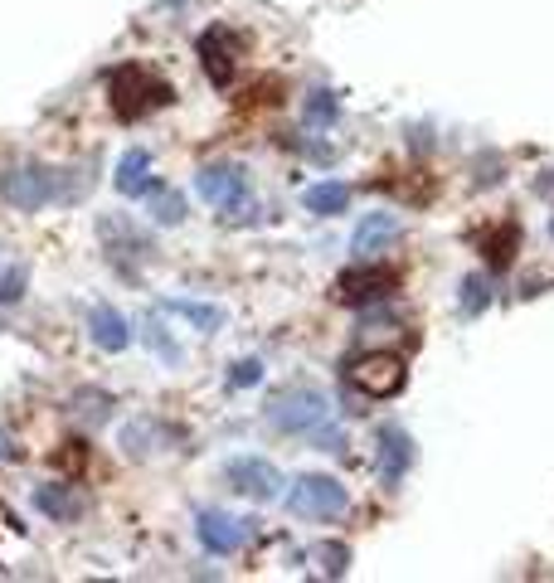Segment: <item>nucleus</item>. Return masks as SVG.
<instances>
[{"label":"nucleus","instance_id":"obj_11","mask_svg":"<svg viewBox=\"0 0 554 583\" xmlns=\"http://www.w3.org/2000/svg\"><path fill=\"white\" fill-rule=\"evenodd\" d=\"M254 520H244V516H229V510H200V520H195V535H200V545H205V555H214V559H234L238 549L254 539Z\"/></svg>","mask_w":554,"mask_h":583},{"label":"nucleus","instance_id":"obj_18","mask_svg":"<svg viewBox=\"0 0 554 583\" xmlns=\"http://www.w3.org/2000/svg\"><path fill=\"white\" fill-rule=\"evenodd\" d=\"M171 429H165L161 419H137V423H127V429H122V447H127L132 457H151L156 447L161 443H171Z\"/></svg>","mask_w":554,"mask_h":583},{"label":"nucleus","instance_id":"obj_29","mask_svg":"<svg viewBox=\"0 0 554 583\" xmlns=\"http://www.w3.org/2000/svg\"><path fill=\"white\" fill-rule=\"evenodd\" d=\"M0 457H10V452H5V437H0Z\"/></svg>","mask_w":554,"mask_h":583},{"label":"nucleus","instance_id":"obj_25","mask_svg":"<svg viewBox=\"0 0 554 583\" xmlns=\"http://www.w3.org/2000/svg\"><path fill=\"white\" fill-rule=\"evenodd\" d=\"M317 559H321V574L341 579V574H346V559H350V549H346V545H321V549H317Z\"/></svg>","mask_w":554,"mask_h":583},{"label":"nucleus","instance_id":"obj_14","mask_svg":"<svg viewBox=\"0 0 554 583\" xmlns=\"http://www.w3.org/2000/svg\"><path fill=\"white\" fill-rule=\"evenodd\" d=\"M88 336L98 340V350H108V356H122V350L132 346L127 317H122L118 307H108V301H98V307L88 311Z\"/></svg>","mask_w":554,"mask_h":583},{"label":"nucleus","instance_id":"obj_2","mask_svg":"<svg viewBox=\"0 0 554 583\" xmlns=\"http://www.w3.org/2000/svg\"><path fill=\"white\" fill-rule=\"evenodd\" d=\"M108 102L122 122H141V117H151L156 108L175 102V88L146 64H122L108 73Z\"/></svg>","mask_w":554,"mask_h":583},{"label":"nucleus","instance_id":"obj_7","mask_svg":"<svg viewBox=\"0 0 554 583\" xmlns=\"http://www.w3.org/2000/svg\"><path fill=\"white\" fill-rule=\"evenodd\" d=\"M98 238L102 248H108V263L122 268V273H137L132 263H151L156 258V244L137 228V219L132 214H98Z\"/></svg>","mask_w":554,"mask_h":583},{"label":"nucleus","instance_id":"obj_3","mask_svg":"<svg viewBox=\"0 0 554 583\" xmlns=\"http://www.w3.org/2000/svg\"><path fill=\"white\" fill-rule=\"evenodd\" d=\"M327 413H331L327 389H317V384H287V389H278L273 399H268L263 419L273 433L297 437V433H317L321 423H327Z\"/></svg>","mask_w":554,"mask_h":583},{"label":"nucleus","instance_id":"obj_10","mask_svg":"<svg viewBox=\"0 0 554 583\" xmlns=\"http://www.w3.org/2000/svg\"><path fill=\"white\" fill-rule=\"evenodd\" d=\"M224 482H229V492H238V496H248V501H258V506H268V501H278L282 496V472L268 457H254V452H244V457H234V462H224Z\"/></svg>","mask_w":554,"mask_h":583},{"label":"nucleus","instance_id":"obj_21","mask_svg":"<svg viewBox=\"0 0 554 583\" xmlns=\"http://www.w3.org/2000/svg\"><path fill=\"white\" fill-rule=\"evenodd\" d=\"M137 336H141V346H151L165 364H181V360H185V350L175 346L171 336H165V326H161V317H156V311H151V317H141V331H137Z\"/></svg>","mask_w":554,"mask_h":583},{"label":"nucleus","instance_id":"obj_15","mask_svg":"<svg viewBox=\"0 0 554 583\" xmlns=\"http://www.w3.org/2000/svg\"><path fill=\"white\" fill-rule=\"evenodd\" d=\"M112 185H118L127 200H146V195L161 185V181L151 175V151H146V146H137V151L122 156V161H118V175H112Z\"/></svg>","mask_w":554,"mask_h":583},{"label":"nucleus","instance_id":"obj_19","mask_svg":"<svg viewBox=\"0 0 554 583\" xmlns=\"http://www.w3.org/2000/svg\"><path fill=\"white\" fill-rule=\"evenodd\" d=\"M161 311H165V317H185L195 331H200V336H214V331L229 321L224 311H219V307H205V301H161Z\"/></svg>","mask_w":554,"mask_h":583},{"label":"nucleus","instance_id":"obj_20","mask_svg":"<svg viewBox=\"0 0 554 583\" xmlns=\"http://www.w3.org/2000/svg\"><path fill=\"white\" fill-rule=\"evenodd\" d=\"M336 117H341V98L331 88H311L307 98H301V122H307V127L327 132Z\"/></svg>","mask_w":554,"mask_h":583},{"label":"nucleus","instance_id":"obj_22","mask_svg":"<svg viewBox=\"0 0 554 583\" xmlns=\"http://www.w3.org/2000/svg\"><path fill=\"white\" fill-rule=\"evenodd\" d=\"M146 204H151L156 224H181V219H185V195L165 190V185H156V190L146 195Z\"/></svg>","mask_w":554,"mask_h":583},{"label":"nucleus","instance_id":"obj_8","mask_svg":"<svg viewBox=\"0 0 554 583\" xmlns=\"http://www.w3.org/2000/svg\"><path fill=\"white\" fill-rule=\"evenodd\" d=\"M195 190H200L205 204H214V210L244 219L248 214V171L238 161H214V165H200V175H195Z\"/></svg>","mask_w":554,"mask_h":583},{"label":"nucleus","instance_id":"obj_26","mask_svg":"<svg viewBox=\"0 0 554 583\" xmlns=\"http://www.w3.org/2000/svg\"><path fill=\"white\" fill-rule=\"evenodd\" d=\"M258 380H263V360H238L234 374H229V384H234V389H248V384H258Z\"/></svg>","mask_w":554,"mask_h":583},{"label":"nucleus","instance_id":"obj_16","mask_svg":"<svg viewBox=\"0 0 554 583\" xmlns=\"http://www.w3.org/2000/svg\"><path fill=\"white\" fill-rule=\"evenodd\" d=\"M350 200H355V190H350L346 181H321V185H311V190L301 195L307 214H317V219H336V214H346V210H350Z\"/></svg>","mask_w":554,"mask_h":583},{"label":"nucleus","instance_id":"obj_5","mask_svg":"<svg viewBox=\"0 0 554 583\" xmlns=\"http://www.w3.org/2000/svg\"><path fill=\"white\" fill-rule=\"evenodd\" d=\"M287 510L301 520H341L350 510V492L327 472H307L292 482L287 492Z\"/></svg>","mask_w":554,"mask_h":583},{"label":"nucleus","instance_id":"obj_24","mask_svg":"<svg viewBox=\"0 0 554 583\" xmlns=\"http://www.w3.org/2000/svg\"><path fill=\"white\" fill-rule=\"evenodd\" d=\"M487 301H491L487 277H467V283H463V311H467V317H477V311H482Z\"/></svg>","mask_w":554,"mask_h":583},{"label":"nucleus","instance_id":"obj_1","mask_svg":"<svg viewBox=\"0 0 554 583\" xmlns=\"http://www.w3.org/2000/svg\"><path fill=\"white\" fill-rule=\"evenodd\" d=\"M64 175L69 171L45 165V161H15L0 175V195H5V204L20 214H39V210H49V204L83 200V185H64Z\"/></svg>","mask_w":554,"mask_h":583},{"label":"nucleus","instance_id":"obj_17","mask_svg":"<svg viewBox=\"0 0 554 583\" xmlns=\"http://www.w3.org/2000/svg\"><path fill=\"white\" fill-rule=\"evenodd\" d=\"M35 506H39V516L59 520V525H69V520H78L83 510H88V501H83L73 486H39V492H35Z\"/></svg>","mask_w":554,"mask_h":583},{"label":"nucleus","instance_id":"obj_4","mask_svg":"<svg viewBox=\"0 0 554 583\" xmlns=\"http://www.w3.org/2000/svg\"><path fill=\"white\" fill-rule=\"evenodd\" d=\"M346 384L360 389L365 399H394L409 384V360L394 350H370V356L346 360Z\"/></svg>","mask_w":554,"mask_h":583},{"label":"nucleus","instance_id":"obj_23","mask_svg":"<svg viewBox=\"0 0 554 583\" xmlns=\"http://www.w3.org/2000/svg\"><path fill=\"white\" fill-rule=\"evenodd\" d=\"M25 287H29L25 268L0 263V307H15V301H25Z\"/></svg>","mask_w":554,"mask_h":583},{"label":"nucleus","instance_id":"obj_6","mask_svg":"<svg viewBox=\"0 0 554 583\" xmlns=\"http://www.w3.org/2000/svg\"><path fill=\"white\" fill-rule=\"evenodd\" d=\"M404 283L399 268L380 263V258H360V263H350L346 273L336 277V301H346V307H365V301H384L394 297Z\"/></svg>","mask_w":554,"mask_h":583},{"label":"nucleus","instance_id":"obj_28","mask_svg":"<svg viewBox=\"0 0 554 583\" xmlns=\"http://www.w3.org/2000/svg\"><path fill=\"white\" fill-rule=\"evenodd\" d=\"M64 462H69V467H83V443H69V452H64Z\"/></svg>","mask_w":554,"mask_h":583},{"label":"nucleus","instance_id":"obj_9","mask_svg":"<svg viewBox=\"0 0 554 583\" xmlns=\"http://www.w3.org/2000/svg\"><path fill=\"white\" fill-rule=\"evenodd\" d=\"M195 54H200L205 78L214 83V88H229V83H234V73H238V64H244V54H248V39L238 35V29H229V25H214V29H205V35H200Z\"/></svg>","mask_w":554,"mask_h":583},{"label":"nucleus","instance_id":"obj_13","mask_svg":"<svg viewBox=\"0 0 554 583\" xmlns=\"http://www.w3.org/2000/svg\"><path fill=\"white\" fill-rule=\"evenodd\" d=\"M399 234H404V224L394 214H365L350 234V253L355 258H380Z\"/></svg>","mask_w":554,"mask_h":583},{"label":"nucleus","instance_id":"obj_12","mask_svg":"<svg viewBox=\"0 0 554 583\" xmlns=\"http://www.w3.org/2000/svg\"><path fill=\"white\" fill-rule=\"evenodd\" d=\"M374 467H380L384 486H399L414 467V437L399 429V423H384L380 437H374Z\"/></svg>","mask_w":554,"mask_h":583},{"label":"nucleus","instance_id":"obj_27","mask_svg":"<svg viewBox=\"0 0 554 583\" xmlns=\"http://www.w3.org/2000/svg\"><path fill=\"white\" fill-rule=\"evenodd\" d=\"M491 248H496V253H491V263H510V248H516V224H506V228H501V234H496V244H491Z\"/></svg>","mask_w":554,"mask_h":583}]
</instances>
